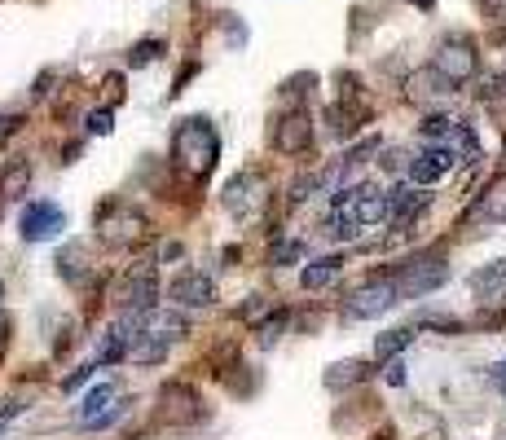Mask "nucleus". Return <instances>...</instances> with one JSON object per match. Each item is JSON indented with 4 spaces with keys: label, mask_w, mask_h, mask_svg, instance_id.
Instances as JSON below:
<instances>
[{
    "label": "nucleus",
    "mask_w": 506,
    "mask_h": 440,
    "mask_svg": "<svg viewBox=\"0 0 506 440\" xmlns=\"http://www.w3.org/2000/svg\"><path fill=\"white\" fill-rule=\"evenodd\" d=\"M216 159H221V137H216V128L199 115H190V120L177 123V132H172V163H177L185 176H207V172L216 168Z\"/></svg>",
    "instance_id": "1"
},
{
    "label": "nucleus",
    "mask_w": 506,
    "mask_h": 440,
    "mask_svg": "<svg viewBox=\"0 0 506 440\" xmlns=\"http://www.w3.org/2000/svg\"><path fill=\"white\" fill-rule=\"evenodd\" d=\"M98 238L106 246H137L150 238V220L132 207H119V203H106L98 216Z\"/></svg>",
    "instance_id": "2"
},
{
    "label": "nucleus",
    "mask_w": 506,
    "mask_h": 440,
    "mask_svg": "<svg viewBox=\"0 0 506 440\" xmlns=\"http://www.w3.org/2000/svg\"><path fill=\"white\" fill-rule=\"evenodd\" d=\"M397 299H401V291H397V278H392V273H383V278H366V282L348 295L344 318H348V321H370V318H379V313H387Z\"/></svg>",
    "instance_id": "3"
},
{
    "label": "nucleus",
    "mask_w": 506,
    "mask_h": 440,
    "mask_svg": "<svg viewBox=\"0 0 506 440\" xmlns=\"http://www.w3.org/2000/svg\"><path fill=\"white\" fill-rule=\"evenodd\" d=\"M431 67L440 75H449L454 84H467V79H476L480 71V53L471 45V36H445L436 53H431Z\"/></svg>",
    "instance_id": "4"
},
{
    "label": "nucleus",
    "mask_w": 506,
    "mask_h": 440,
    "mask_svg": "<svg viewBox=\"0 0 506 440\" xmlns=\"http://www.w3.org/2000/svg\"><path fill=\"white\" fill-rule=\"evenodd\" d=\"M392 278H397L401 299H423V295L440 291V287L449 282V265H445L440 256H428V260H409V265H401Z\"/></svg>",
    "instance_id": "5"
},
{
    "label": "nucleus",
    "mask_w": 506,
    "mask_h": 440,
    "mask_svg": "<svg viewBox=\"0 0 506 440\" xmlns=\"http://www.w3.org/2000/svg\"><path fill=\"white\" fill-rule=\"evenodd\" d=\"M159 418L168 427H199L207 410H202V396L190 383H163L159 388Z\"/></svg>",
    "instance_id": "6"
},
{
    "label": "nucleus",
    "mask_w": 506,
    "mask_h": 440,
    "mask_svg": "<svg viewBox=\"0 0 506 440\" xmlns=\"http://www.w3.org/2000/svg\"><path fill=\"white\" fill-rule=\"evenodd\" d=\"M119 414H124L119 383H98V388L84 396V405H79V427H84V432H101V427H110Z\"/></svg>",
    "instance_id": "7"
},
{
    "label": "nucleus",
    "mask_w": 506,
    "mask_h": 440,
    "mask_svg": "<svg viewBox=\"0 0 506 440\" xmlns=\"http://www.w3.org/2000/svg\"><path fill=\"white\" fill-rule=\"evenodd\" d=\"M67 229V212L49 203V198H36V203H26L23 216H18V234H23V243H45L53 234H62Z\"/></svg>",
    "instance_id": "8"
},
{
    "label": "nucleus",
    "mask_w": 506,
    "mask_h": 440,
    "mask_svg": "<svg viewBox=\"0 0 506 440\" xmlns=\"http://www.w3.org/2000/svg\"><path fill=\"white\" fill-rule=\"evenodd\" d=\"M115 299H119V309H132V313H154L159 309V278H154L150 265L128 269Z\"/></svg>",
    "instance_id": "9"
},
{
    "label": "nucleus",
    "mask_w": 506,
    "mask_h": 440,
    "mask_svg": "<svg viewBox=\"0 0 506 440\" xmlns=\"http://www.w3.org/2000/svg\"><path fill=\"white\" fill-rule=\"evenodd\" d=\"M405 93H409V101H418V106H440V101H449L458 93V84L449 75H440L436 67H423V71H414L405 79Z\"/></svg>",
    "instance_id": "10"
},
{
    "label": "nucleus",
    "mask_w": 506,
    "mask_h": 440,
    "mask_svg": "<svg viewBox=\"0 0 506 440\" xmlns=\"http://www.w3.org/2000/svg\"><path fill=\"white\" fill-rule=\"evenodd\" d=\"M308 146H313V120H308V110H286L274 123V150L278 154H304Z\"/></svg>",
    "instance_id": "11"
},
{
    "label": "nucleus",
    "mask_w": 506,
    "mask_h": 440,
    "mask_svg": "<svg viewBox=\"0 0 506 440\" xmlns=\"http://www.w3.org/2000/svg\"><path fill=\"white\" fill-rule=\"evenodd\" d=\"M458 163V150L454 146H440V141H431L418 159H409V181L414 185H431V181H440L445 172Z\"/></svg>",
    "instance_id": "12"
},
{
    "label": "nucleus",
    "mask_w": 506,
    "mask_h": 440,
    "mask_svg": "<svg viewBox=\"0 0 506 440\" xmlns=\"http://www.w3.org/2000/svg\"><path fill=\"white\" fill-rule=\"evenodd\" d=\"M168 299L181 304V309H207L212 299H216V287H212V278H202V273H181L168 282Z\"/></svg>",
    "instance_id": "13"
},
{
    "label": "nucleus",
    "mask_w": 506,
    "mask_h": 440,
    "mask_svg": "<svg viewBox=\"0 0 506 440\" xmlns=\"http://www.w3.org/2000/svg\"><path fill=\"white\" fill-rule=\"evenodd\" d=\"M353 207H356V216H361V225H383V220H392V194H383L375 185H356Z\"/></svg>",
    "instance_id": "14"
},
{
    "label": "nucleus",
    "mask_w": 506,
    "mask_h": 440,
    "mask_svg": "<svg viewBox=\"0 0 506 440\" xmlns=\"http://www.w3.org/2000/svg\"><path fill=\"white\" fill-rule=\"evenodd\" d=\"M471 220H493V225H506V176H493L484 185V194L476 198V207L467 212Z\"/></svg>",
    "instance_id": "15"
},
{
    "label": "nucleus",
    "mask_w": 506,
    "mask_h": 440,
    "mask_svg": "<svg viewBox=\"0 0 506 440\" xmlns=\"http://www.w3.org/2000/svg\"><path fill=\"white\" fill-rule=\"evenodd\" d=\"M26 185H31V163H26V159H9V163L0 168V203L23 198Z\"/></svg>",
    "instance_id": "16"
},
{
    "label": "nucleus",
    "mask_w": 506,
    "mask_h": 440,
    "mask_svg": "<svg viewBox=\"0 0 506 440\" xmlns=\"http://www.w3.org/2000/svg\"><path fill=\"white\" fill-rule=\"evenodd\" d=\"M375 370L366 366V361H335V366L322 374V383H326L330 392H344V388H356V383H366Z\"/></svg>",
    "instance_id": "17"
},
{
    "label": "nucleus",
    "mask_w": 506,
    "mask_h": 440,
    "mask_svg": "<svg viewBox=\"0 0 506 440\" xmlns=\"http://www.w3.org/2000/svg\"><path fill=\"white\" fill-rule=\"evenodd\" d=\"M428 207V194H423V185L414 190V185H401V190H392V225H409V220L418 216Z\"/></svg>",
    "instance_id": "18"
},
{
    "label": "nucleus",
    "mask_w": 506,
    "mask_h": 440,
    "mask_svg": "<svg viewBox=\"0 0 506 440\" xmlns=\"http://www.w3.org/2000/svg\"><path fill=\"white\" fill-rule=\"evenodd\" d=\"M252 190H260V176H255V172L233 176V181L225 185V198H221V203H225V212H247V207H252V198H255Z\"/></svg>",
    "instance_id": "19"
},
{
    "label": "nucleus",
    "mask_w": 506,
    "mask_h": 440,
    "mask_svg": "<svg viewBox=\"0 0 506 440\" xmlns=\"http://www.w3.org/2000/svg\"><path fill=\"white\" fill-rule=\"evenodd\" d=\"M339 269H344V260H339V256L313 260V265L300 273V287H304V291H322V287H330V282L339 278Z\"/></svg>",
    "instance_id": "20"
},
{
    "label": "nucleus",
    "mask_w": 506,
    "mask_h": 440,
    "mask_svg": "<svg viewBox=\"0 0 506 440\" xmlns=\"http://www.w3.org/2000/svg\"><path fill=\"white\" fill-rule=\"evenodd\" d=\"M409 343H414V326H397V330H383L379 340H375V361H392V357H401Z\"/></svg>",
    "instance_id": "21"
},
{
    "label": "nucleus",
    "mask_w": 506,
    "mask_h": 440,
    "mask_svg": "<svg viewBox=\"0 0 506 440\" xmlns=\"http://www.w3.org/2000/svg\"><path fill=\"white\" fill-rule=\"evenodd\" d=\"M79 260H84V243H71V246L57 251L53 265H57V273H62L67 282H79V278H84V265H79Z\"/></svg>",
    "instance_id": "22"
},
{
    "label": "nucleus",
    "mask_w": 506,
    "mask_h": 440,
    "mask_svg": "<svg viewBox=\"0 0 506 440\" xmlns=\"http://www.w3.org/2000/svg\"><path fill=\"white\" fill-rule=\"evenodd\" d=\"M159 58H163V40H141V45L128 49V67L141 71V67H150V62H159Z\"/></svg>",
    "instance_id": "23"
},
{
    "label": "nucleus",
    "mask_w": 506,
    "mask_h": 440,
    "mask_svg": "<svg viewBox=\"0 0 506 440\" xmlns=\"http://www.w3.org/2000/svg\"><path fill=\"white\" fill-rule=\"evenodd\" d=\"M502 278H506V260H493L489 269H480L476 278H471V287H476V291L484 295V291H493V287H498Z\"/></svg>",
    "instance_id": "24"
},
{
    "label": "nucleus",
    "mask_w": 506,
    "mask_h": 440,
    "mask_svg": "<svg viewBox=\"0 0 506 440\" xmlns=\"http://www.w3.org/2000/svg\"><path fill=\"white\" fill-rule=\"evenodd\" d=\"M313 84H317V75H291L286 84H282V101H295L304 93H313Z\"/></svg>",
    "instance_id": "25"
},
{
    "label": "nucleus",
    "mask_w": 506,
    "mask_h": 440,
    "mask_svg": "<svg viewBox=\"0 0 506 440\" xmlns=\"http://www.w3.org/2000/svg\"><path fill=\"white\" fill-rule=\"evenodd\" d=\"M286 318H291V313L282 309L278 318H269V321H264V326H260V330H255V335H260V343H264V348H269V343H278V340H282V330H286Z\"/></svg>",
    "instance_id": "26"
},
{
    "label": "nucleus",
    "mask_w": 506,
    "mask_h": 440,
    "mask_svg": "<svg viewBox=\"0 0 506 440\" xmlns=\"http://www.w3.org/2000/svg\"><path fill=\"white\" fill-rule=\"evenodd\" d=\"M23 115H18V110H5V115H0V150L9 146V137H18V132H23Z\"/></svg>",
    "instance_id": "27"
},
{
    "label": "nucleus",
    "mask_w": 506,
    "mask_h": 440,
    "mask_svg": "<svg viewBox=\"0 0 506 440\" xmlns=\"http://www.w3.org/2000/svg\"><path fill=\"white\" fill-rule=\"evenodd\" d=\"M317 190H322V176H317V172H313V176H300V181L291 185V203H304V198H313Z\"/></svg>",
    "instance_id": "28"
},
{
    "label": "nucleus",
    "mask_w": 506,
    "mask_h": 440,
    "mask_svg": "<svg viewBox=\"0 0 506 440\" xmlns=\"http://www.w3.org/2000/svg\"><path fill=\"white\" fill-rule=\"evenodd\" d=\"M84 128H88L93 137H106V132L115 128V120H110V106H101V110H93V115L84 120Z\"/></svg>",
    "instance_id": "29"
},
{
    "label": "nucleus",
    "mask_w": 506,
    "mask_h": 440,
    "mask_svg": "<svg viewBox=\"0 0 506 440\" xmlns=\"http://www.w3.org/2000/svg\"><path fill=\"white\" fill-rule=\"evenodd\" d=\"M300 256H304V243H278L269 260H274V265H295Z\"/></svg>",
    "instance_id": "30"
},
{
    "label": "nucleus",
    "mask_w": 506,
    "mask_h": 440,
    "mask_svg": "<svg viewBox=\"0 0 506 440\" xmlns=\"http://www.w3.org/2000/svg\"><path fill=\"white\" fill-rule=\"evenodd\" d=\"M93 370H98V361H93V366H79L71 379H62V392H76L79 383H88V379H93Z\"/></svg>",
    "instance_id": "31"
},
{
    "label": "nucleus",
    "mask_w": 506,
    "mask_h": 440,
    "mask_svg": "<svg viewBox=\"0 0 506 440\" xmlns=\"http://www.w3.org/2000/svg\"><path fill=\"white\" fill-rule=\"evenodd\" d=\"M418 326H436V330H462V321H454V318H436V313H423V318H418Z\"/></svg>",
    "instance_id": "32"
},
{
    "label": "nucleus",
    "mask_w": 506,
    "mask_h": 440,
    "mask_svg": "<svg viewBox=\"0 0 506 440\" xmlns=\"http://www.w3.org/2000/svg\"><path fill=\"white\" fill-rule=\"evenodd\" d=\"M26 405L23 401H5V405H0V432H5V427H9V423H14V418L23 414Z\"/></svg>",
    "instance_id": "33"
},
{
    "label": "nucleus",
    "mask_w": 506,
    "mask_h": 440,
    "mask_svg": "<svg viewBox=\"0 0 506 440\" xmlns=\"http://www.w3.org/2000/svg\"><path fill=\"white\" fill-rule=\"evenodd\" d=\"M383 379H387L392 388H401V383H405V366H401V361H397V357L387 361V370H383Z\"/></svg>",
    "instance_id": "34"
},
{
    "label": "nucleus",
    "mask_w": 506,
    "mask_h": 440,
    "mask_svg": "<svg viewBox=\"0 0 506 440\" xmlns=\"http://www.w3.org/2000/svg\"><path fill=\"white\" fill-rule=\"evenodd\" d=\"M71 326H67V330H62V335H57V343H53V352H57V357H62V352H71Z\"/></svg>",
    "instance_id": "35"
},
{
    "label": "nucleus",
    "mask_w": 506,
    "mask_h": 440,
    "mask_svg": "<svg viewBox=\"0 0 506 440\" xmlns=\"http://www.w3.org/2000/svg\"><path fill=\"white\" fill-rule=\"evenodd\" d=\"M401 159H405L401 150H387V154H383V168H387V172H397V168H401Z\"/></svg>",
    "instance_id": "36"
},
{
    "label": "nucleus",
    "mask_w": 506,
    "mask_h": 440,
    "mask_svg": "<svg viewBox=\"0 0 506 440\" xmlns=\"http://www.w3.org/2000/svg\"><path fill=\"white\" fill-rule=\"evenodd\" d=\"M489 14H493V18L506 26V0H493V5H489Z\"/></svg>",
    "instance_id": "37"
},
{
    "label": "nucleus",
    "mask_w": 506,
    "mask_h": 440,
    "mask_svg": "<svg viewBox=\"0 0 506 440\" xmlns=\"http://www.w3.org/2000/svg\"><path fill=\"white\" fill-rule=\"evenodd\" d=\"M493 388H498V392H506V361L498 366V374H493Z\"/></svg>",
    "instance_id": "38"
},
{
    "label": "nucleus",
    "mask_w": 506,
    "mask_h": 440,
    "mask_svg": "<svg viewBox=\"0 0 506 440\" xmlns=\"http://www.w3.org/2000/svg\"><path fill=\"white\" fill-rule=\"evenodd\" d=\"M414 5H418V9H431V0H414Z\"/></svg>",
    "instance_id": "39"
},
{
    "label": "nucleus",
    "mask_w": 506,
    "mask_h": 440,
    "mask_svg": "<svg viewBox=\"0 0 506 440\" xmlns=\"http://www.w3.org/2000/svg\"><path fill=\"white\" fill-rule=\"evenodd\" d=\"M0 309H5V282H0Z\"/></svg>",
    "instance_id": "40"
},
{
    "label": "nucleus",
    "mask_w": 506,
    "mask_h": 440,
    "mask_svg": "<svg viewBox=\"0 0 506 440\" xmlns=\"http://www.w3.org/2000/svg\"><path fill=\"white\" fill-rule=\"evenodd\" d=\"M502 159H506V141H502Z\"/></svg>",
    "instance_id": "41"
}]
</instances>
